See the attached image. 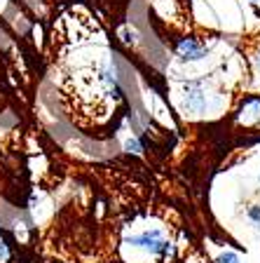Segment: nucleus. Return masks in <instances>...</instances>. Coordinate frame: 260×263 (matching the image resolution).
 <instances>
[{
	"mask_svg": "<svg viewBox=\"0 0 260 263\" xmlns=\"http://www.w3.org/2000/svg\"><path fill=\"white\" fill-rule=\"evenodd\" d=\"M131 245L143 247V249H148V252H152V254H159V252H167L169 249V242L162 237L159 230H148V233H143V235H138V237H131Z\"/></svg>",
	"mask_w": 260,
	"mask_h": 263,
	"instance_id": "obj_1",
	"label": "nucleus"
},
{
	"mask_svg": "<svg viewBox=\"0 0 260 263\" xmlns=\"http://www.w3.org/2000/svg\"><path fill=\"white\" fill-rule=\"evenodd\" d=\"M176 52H178V57L185 61H195V59H202V57H204V47H202L195 38H183L178 45H176Z\"/></svg>",
	"mask_w": 260,
	"mask_h": 263,
	"instance_id": "obj_2",
	"label": "nucleus"
},
{
	"mask_svg": "<svg viewBox=\"0 0 260 263\" xmlns=\"http://www.w3.org/2000/svg\"><path fill=\"white\" fill-rule=\"evenodd\" d=\"M185 101H188V108L190 110H199L202 106H204V97H202L199 92H190Z\"/></svg>",
	"mask_w": 260,
	"mask_h": 263,
	"instance_id": "obj_3",
	"label": "nucleus"
},
{
	"mask_svg": "<svg viewBox=\"0 0 260 263\" xmlns=\"http://www.w3.org/2000/svg\"><path fill=\"white\" fill-rule=\"evenodd\" d=\"M10 258V245L5 242V237L0 235V263H5Z\"/></svg>",
	"mask_w": 260,
	"mask_h": 263,
	"instance_id": "obj_4",
	"label": "nucleus"
},
{
	"mask_svg": "<svg viewBox=\"0 0 260 263\" xmlns=\"http://www.w3.org/2000/svg\"><path fill=\"white\" fill-rule=\"evenodd\" d=\"M216 263H239V256L234 252H225L216 258Z\"/></svg>",
	"mask_w": 260,
	"mask_h": 263,
	"instance_id": "obj_5",
	"label": "nucleus"
},
{
	"mask_svg": "<svg viewBox=\"0 0 260 263\" xmlns=\"http://www.w3.org/2000/svg\"><path fill=\"white\" fill-rule=\"evenodd\" d=\"M249 216H251V219H255V221L260 223V209H258V207H251V209H249Z\"/></svg>",
	"mask_w": 260,
	"mask_h": 263,
	"instance_id": "obj_6",
	"label": "nucleus"
},
{
	"mask_svg": "<svg viewBox=\"0 0 260 263\" xmlns=\"http://www.w3.org/2000/svg\"><path fill=\"white\" fill-rule=\"evenodd\" d=\"M3 5H5V0H0V10H3Z\"/></svg>",
	"mask_w": 260,
	"mask_h": 263,
	"instance_id": "obj_7",
	"label": "nucleus"
},
{
	"mask_svg": "<svg viewBox=\"0 0 260 263\" xmlns=\"http://www.w3.org/2000/svg\"><path fill=\"white\" fill-rule=\"evenodd\" d=\"M258 64H260V57H258Z\"/></svg>",
	"mask_w": 260,
	"mask_h": 263,
	"instance_id": "obj_8",
	"label": "nucleus"
}]
</instances>
